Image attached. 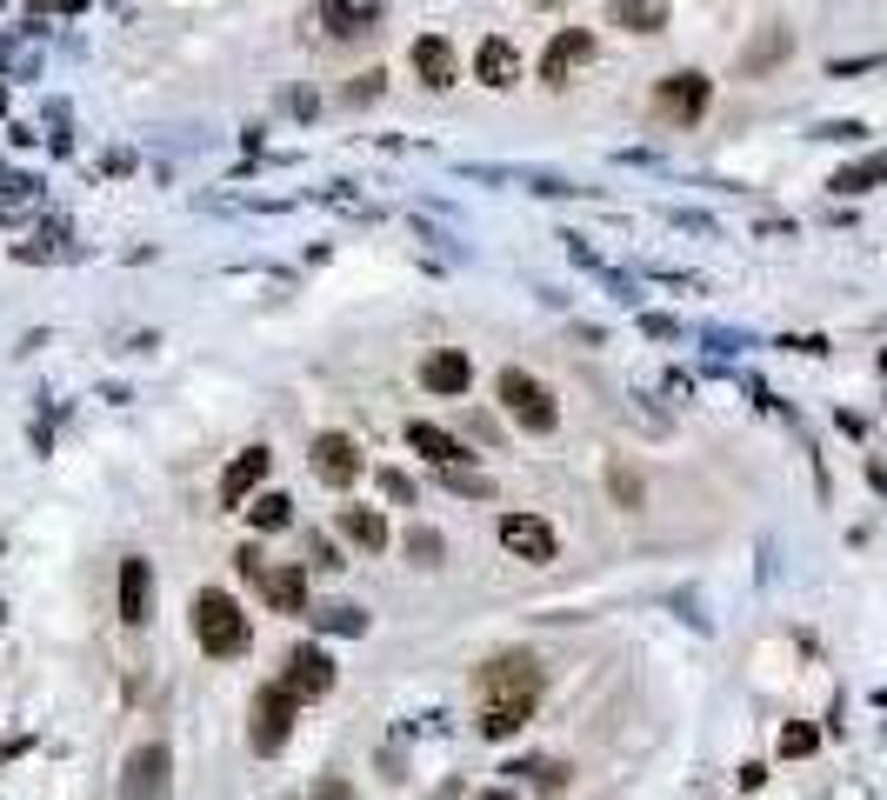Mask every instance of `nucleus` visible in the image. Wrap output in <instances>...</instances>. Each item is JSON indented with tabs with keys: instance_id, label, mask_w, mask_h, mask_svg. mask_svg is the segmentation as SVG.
<instances>
[{
	"instance_id": "obj_1",
	"label": "nucleus",
	"mask_w": 887,
	"mask_h": 800,
	"mask_svg": "<svg viewBox=\"0 0 887 800\" xmlns=\"http://www.w3.org/2000/svg\"><path fill=\"white\" fill-rule=\"evenodd\" d=\"M541 708V661L534 654H494L481 674H474V728L487 741H507L534 721Z\"/></svg>"
},
{
	"instance_id": "obj_2",
	"label": "nucleus",
	"mask_w": 887,
	"mask_h": 800,
	"mask_svg": "<svg viewBox=\"0 0 887 800\" xmlns=\"http://www.w3.org/2000/svg\"><path fill=\"white\" fill-rule=\"evenodd\" d=\"M194 641L214 654V661H234V654H247V641H254V621L240 614V601L234 594H194Z\"/></svg>"
},
{
	"instance_id": "obj_3",
	"label": "nucleus",
	"mask_w": 887,
	"mask_h": 800,
	"mask_svg": "<svg viewBox=\"0 0 887 800\" xmlns=\"http://www.w3.org/2000/svg\"><path fill=\"white\" fill-rule=\"evenodd\" d=\"M708 100H714V80L694 73V67H681V73H668V80L654 87V113H661L668 127H694V120L708 113Z\"/></svg>"
},
{
	"instance_id": "obj_4",
	"label": "nucleus",
	"mask_w": 887,
	"mask_h": 800,
	"mask_svg": "<svg viewBox=\"0 0 887 800\" xmlns=\"http://www.w3.org/2000/svg\"><path fill=\"white\" fill-rule=\"evenodd\" d=\"M501 401H507V414H514L528 434H554V421H561L554 394H548L534 374H521V367H507V374H501Z\"/></svg>"
},
{
	"instance_id": "obj_5",
	"label": "nucleus",
	"mask_w": 887,
	"mask_h": 800,
	"mask_svg": "<svg viewBox=\"0 0 887 800\" xmlns=\"http://www.w3.org/2000/svg\"><path fill=\"white\" fill-rule=\"evenodd\" d=\"M174 794V754L167 741H147L127 754V774H120V800H167Z\"/></svg>"
},
{
	"instance_id": "obj_6",
	"label": "nucleus",
	"mask_w": 887,
	"mask_h": 800,
	"mask_svg": "<svg viewBox=\"0 0 887 800\" xmlns=\"http://www.w3.org/2000/svg\"><path fill=\"white\" fill-rule=\"evenodd\" d=\"M294 694L287 688H260L254 694V728H247V741H254V754H280L287 748V734H294Z\"/></svg>"
},
{
	"instance_id": "obj_7",
	"label": "nucleus",
	"mask_w": 887,
	"mask_h": 800,
	"mask_svg": "<svg viewBox=\"0 0 887 800\" xmlns=\"http://www.w3.org/2000/svg\"><path fill=\"white\" fill-rule=\"evenodd\" d=\"M588 60H594V33H588V27H561V33L548 40V53H541V80H548V87H568V73L588 67Z\"/></svg>"
},
{
	"instance_id": "obj_8",
	"label": "nucleus",
	"mask_w": 887,
	"mask_h": 800,
	"mask_svg": "<svg viewBox=\"0 0 887 800\" xmlns=\"http://www.w3.org/2000/svg\"><path fill=\"white\" fill-rule=\"evenodd\" d=\"M501 547L541 567V561H554V527L541 514H501Z\"/></svg>"
},
{
	"instance_id": "obj_9",
	"label": "nucleus",
	"mask_w": 887,
	"mask_h": 800,
	"mask_svg": "<svg viewBox=\"0 0 887 800\" xmlns=\"http://www.w3.org/2000/svg\"><path fill=\"white\" fill-rule=\"evenodd\" d=\"M280 688H287L294 701H321V694L334 688V661H327L321 648H294V654H287V674H280Z\"/></svg>"
},
{
	"instance_id": "obj_10",
	"label": "nucleus",
	"mask_w": 887,
	"mask_h": 800,
	"mask_svg": "<svg viewBox=\"0 0 887 800\" xmlns=\"http://www.w3.org/2000/svg\"><path fill=\"white\" fill-rule=\"evenodd\" d=\"M120 621H127V628H147V621H154V567H147L140 554L120 561Z\"/></svg>"
},
{
	"instance_id": "obj_11",
	"label": "nucleus",
	"mask_w": 887,
	"mask_h": 800,
	"mask_svg": "<svg viewBox=\"0 0 887 800\" xmlns=\"http://www.w3.org/2000/svg\"><path fill=\"white\" fill-rule=\"evenodd\" d=\"M407 60H414V73H421V87H434V93H447V87L461 80V60H454V47H447L441 33H421Z\"/></svg>"
},
{
	"instance_id": "obj_12",
	"label": "nucleus",
	"mask_w": 887,
	"mask_h": 800,
	"mask_svg": "<svg viewBox=\"0 0 887 800\" xmlns=\"http://www.w3.org/2000/svg\"><path fill=\"white\" fill-rule=\"evenodd\" d=\"M314 474H321L327 487H354V474H361V447H354L347 434H314Z\"/></svg>"
},
{
	"instance_id": "obj_13",
	"label": "nucleus",
	"mask_w": 887,
	"mask_h": 800,
	"mask_svg": "<svg viewBox=\"0 0 887 800\" xmlns=\"http://www.w3.org/2000/svg\"><path fill=\"white\" fill-rule=\"evenodd\" d=\"M421 387H427V394H467V387H474V361H467L461 347H441V354L421 361Z\"/></svg>"
},
{
	"instance_id": "obj_14",
	"label": "nucleus",
	"mask_w": 887,
	"mask_h": 800,
	"mask_svg": "<svg viewBox=\"0 0 887 800\" xmlns=\"http://www.w3.org/2000/svg\"><path fill=\"white\" fill-rule=\"evenodd\" d=\"M267 461H274L267 447H240V454L227 461V474H220V507H240V501L267 481Z\"/></svg>"
},
{
	"instance_id": "obj_15",
	"label": "nucleus",
	"mask_w": 887,
	"mask_h": 800,
	"mask_svg": "<svg viewBox=\"0 0 887 800\" xmlns=\"http://www.w3.org/2000/svg\"><path fill=\"white\" fill-rule=\"evenodd\" d=\"M474 80L481 87H494V93H507L514 80H521V53L494 33V40H481V53H474Z\"/></svg>"
},
{
	"instance_id": "obj_16",
	"label": "nucleus",
	"mask_w": 887,
	"mask_h": 800,
	"mask_svg": "<svg viewBox=\"0 0 887 800\" xmlns=\"http://www.w3.org/2000/svg\"><path fill=\"white\" fill-rule=\"evenodd\" d=\"M321 20H327L334 40H361V33H374L381 0H321Z\"/></svg>"
},
{
	"instance_id": "obj_17",
	"label": "nucleus",
	"mask_w": 887,
	"mask_h": 800,
	"mask_svg": "<svg viewBox=\"0 0 887 800\" xmlns=\"http://www.w3.org/2000/svg\"><path fill=\"white\" fill-rule=\"evenodd\" d=\"M260 594H267L274 614H307V567H267Z\"/></svg>"
},
{
	"instance_id": "obj_18",
	"label": "nucleus",
	"mask_w": 887,
	"mask_h": 800,
	"mask_svg": "<svg viewBox=\"0 0 887 800\" xmlns=\"http://www.w3.org/2000/svg\"><path fill=\"white\" fill-rule=\"evenodd\" d=\"M407 447L427 454L434 467H461V461H467V447H461L447 427H434V421H414V427H407Z\"/></svg>"
},
{
	"instance_id": "obj_19",
	"label": "nucleus",
	"mask_w": 887,
	"mask_h": 800,
	"mask_svg": "<svg viewBox=\"0 0 887 800\" xmlns=\"http://www.w3.org/2000/svg\"><path fill=\"white\" fill-rule=\"evenodd\" d=\"M608 20L628 33H661L668 27V0H608Z\"/></svg>"
},
{
	"instance_id": "obj_20",
	"label": "nucleus",
	"mask_w": 887,
	"mask_h": 800,
	"mask_svg": "<svg viewBox=\"0 0 887 800\" xmlns=\"http://www.w3.org/2000/svg\"><path fill=\"white\" fill-rule=\"evenodd\" d=\"M881 180H887V147L881 154H861L855 167H841L828 187H835V194H868V187H881Z\"/></svg>"
},
{
	"instance_id": "obj_21",
	"label": "nucleus",
	"mask_w": 887,
	"mask_h": 800,
	"mask_svg": "<svg viewBox=\"0 0 887 800\" xmlns=\"http://www.w3.org/2000/svg\"><path fill=\"white\" fill-rule=\"evenodd\" d=\"M341 534H347L354 547H367V554L387 547V521H381L374 507H347V514H341Z\"/></svg>"
},
{
	"instance_id": "obj_22",
	"label": "nucleus",
	"mask_w": 887,
	"mask_h": 800,
	"mask_svg": "<svg viewBox=\"0 0 887 800\" xmlns=\"http://www.w3.org/2000/svg\"><path fill=\"white\" fill-rule=\"evenodd\" d=\"M247 514H254V527H260V534H280V527L294 521V501H287V494H260Z\"/></svg>"
},
{
	"instance_id": "obj_23",
	"label": "nucleus",
	"mask_w": 887,
	"mask_h": 800,
	"mask_svg": "<svg viewBox=\"0 0 887 800\" xmlns=\"http://www.w3.org/2000/svg\"><path fill=\"white\" fill-rule=\"evenodd\" d=\"M314 628L321 634H367V614L361 608H314Z\"/></svg>"
},
{
	"instance_id": "obj_24",
	"label": "nucleus",
	"mask_w": 887,
	"mask_h": 800,
	"mask_svg": "<svg viewBox=\"0 0 887 800\" xmlns=\"http://www.w3.org/2000/svg\"><path fill=\"white\" fill-rule=\"evenodd\" d=\"M788 53V33H768V40H755L748 53H741V73H761V67H775Z\"/></svg>"
},
{
	"instance_id": "obj_25",
	"label": "nucleus",
	"mask_w": 887,
	"mask_h": 800,
	"mask_svg": "<svg viewBox=\"0 0 887 800\" xmlns=\"http://www.w3.org/2000/svg\"><path fill=\"white\" fill-rule=\"evenodd\" d=\"M447 487L467 494V501H487V494H494V481H487V474H467V467H447Z\"/></svg>"
},
{
	"instance_id": "obj_26",
	"label": "nucleus",
	"mask_w": 887,
	"mask_h": 800,
	"mask_svg": "<svg viewBox=\"0 0 887 800\" xmlns=\"http://www.w3.org/2000/svg\"><path fill=\"white\" fill-rule=\"evenodd\" d=\"M407 554H414L421 567H441V534H434V527H414V534H407Z\"/></svg>"
},
{
	"instance_id": "obj_27",
	"label": "nucleus",
	"mask_w": 887,
	"mask_h": 800,
	"mask_svg": "<svg viewBox=\"0 0 887 800\" xmlns=\"http://www.w3.org/2000/svg\"><path fill=\"white\" fill-rule=\"evenodd\" d=\"M608 487H614V501H621V507H641V474H634V467H614V474H608Z\"/></svg>"
},
{
	"instance_id": "obj_28",
	"label": "nucleus",
	"mask_w": 887,
	"mask_h": 800,
	"mask_svg": "<svg viewBox=\"0 0 887 800\" xmlns=\"http://www.w3.org/2000/svg\"><path fill=\"white\" fill-rule=\"evenodd\" d=\"M307 561H314L321 574H334V567H347V561H341V547H334V541H321V534L307 541Z\"/></svg>"
},
{
	"instance_id": "obj_29",
	"label": "nucleus",
	"mask_w": 887,
	"mask_h": 800,
	"mask_svg": "<svg viewBox=\"0 0 887 800\" xmlns=\"http://www.w3.org/2000/svg\"><path fill=\"white\" fill-rule=\"evenodd\" d=\"M307 800H354V788H347L341 774H321V781H314V794H307Z\"/></svg>"
},
{
	"instance_id": "obj_30",
	"label": "nucleus",
	"mask_w": 887,
	"mask_h": 800,
	"mask_svg": "<svg viewBox=\"0 0 887 800\" xmlns=\"http://www.w3.org/2000/svg\"><path fill=\"white\" fill-rule=\"evenodd\" d=\"M815 134H821V140H861L868 127H861V120H828V127H815Z\"/></svg>"
},
{
	"instance_id": "obj_31",
	"label": "nucleus",
	"mask_w": 887,
	"mask_h": 800,
	"mask_svg": "<svg viewBox=\"0 0 887 800\" xmlns=\"http://www.w3.org/2000/svg\"><path fill=\"white\" fill-rule=\"evenodd\" d=\"M234 561H240V581H254V587H260V574H267V561H260V547H240Z\"/></svg>"
},
{
	"instance_id": "obj_32",
	"label": "nucleus",
	"mask_w": 887,
	"mask_h": 800,
	"mask_svg": "<svg viewBox=\"0 0 887 800\" xmlns=\"http://www.w3.org/2000/svg\"><path fill=\"white\" fill-rule=\"evenodd\" d=\"M781 754H815V728H788L781 734Z\"/></svg>"
},
{
	"instance_id": "obj_33",
	"label": "nucleus",
	"mask_w": 887,
	"mask_h": 800,
	"mask_svg": "<svg viewBox=\"0 0 887 800\" xmlns=\"http://www.w3.org/2000/svg\"><path fill=\"white\" fill-rule=\"evenodd\" d=\"M641 327H648V334H654V340H681V327H674V320H668V314H648V320H641Z\"/></svg>"
},
{
	"instance_id": "obj_34",
	"label": "nucleus",
	"mask_w": 887,
	"mask_h": 800,
	"mask_svg": "<svg viewBox=\"0 0 887 800\" xmlns=\"http://www.w3.org/2000/svg\"><path fill=\"white\" fill-rule=\"evenodd\" d=\"M381 487H387V501H414V481L407 474H381Z\"/></svg>"
},
{
	"instance_id": "obj_35",
	"label": "nucleus",
	"mask_w": 887,
	"mask_h": 800,
	"mask_svg": "<svg viewBox=\"0 0 887 800\" xmlns=\"http://www.w3.org/2000/svg\"><path fill=\"white\" fill-rule=\"evenodd\" d=\"M374 93H381V73H361V80L347 87V100H374Z\"/></svg>"
},
{
	"instance_id": "obj_36",
	"label": "nucleus",
	"mask_w": 887,
	"mask_h": 800,
	"mask_svg": "<svg viewBox=\"0 0 887 800\" xmlns=\"http://www.w3.org/2000/svg\"><path fill=\"white\" fill-rule=\"evenodd\" d=\"M474 800H514V794L507 788H487V794H474Z\"/></svg>"
},
{
	"instance_id": "obj_37",
	"label": "nucleus",
	"mask_w": 887,
	"mask_h": 800,
	"mask_svg": "<svg viewBox=\"0 0 887 800\" xmlns=\"http://www.w3.org/2000/svg\"><path fill=\"white\" fill-rule=\"evenodd\" d=\"M534 7H561V0H534Z\"/></svg>"
}]
</instances>
